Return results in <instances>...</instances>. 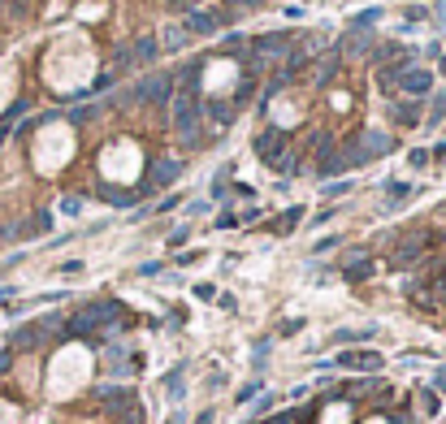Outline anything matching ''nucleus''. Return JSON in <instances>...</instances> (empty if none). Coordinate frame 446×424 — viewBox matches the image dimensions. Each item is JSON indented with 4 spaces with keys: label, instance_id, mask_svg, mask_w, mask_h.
<instances>
[{
    "label": "nucleus",
    "instance_id": "obj_21",
    "mask_svg": "<svg viewBox=\"0 0 446 424\" xmlns=\"http://www.w3.org/2000/svg\"><path fill=\"white\" fill-rule=\"evenodd\" d=\"M377 424H381V420H377Z\"/></svg>",
    "mask_w": 446,
    "mask_h": 424
},
{
    "label": "nucleus",
    "instance_id": "obj_3",
    "mask_svg": "<svg viewBox=\"0 0 446 424\" xmlns=\"http://www.w3.org/2000/svg\"><path fill=\"white\" fill-rule=\"evenodd\" d=\"M195 121H200V109H195V95L182 91L178 100H173V130L182 135V143H195L200 135H195Z\"/></svg>",
    "mask_w": 446,
    "mask_h": 424
},
{
    "label": "nucleus",
    "instance_id": "obj_6",
    "mask_svg": "<svg viewBox=\"0 0 446 424\" xmlns=\"http://www.w3.org/2000/svg\"><path fill=\"white\" fill-rule=\"evenodd\" d=\"M399 87H403L407 95H416V100H420V95H429V87H433V74L412 65V69H403V74H399Z\"/></svg>",
    "mask_w": 446,
    "mask_h": 424
},
{
    "label": "nucleus",
    "instance_id": "obj_15",
    "mask_svg": "<svg viewBox=\"0 0 446 424\" xmlns=\"http://www.w3.org/2000/svg\"><path fill=\"white\" fill-rule=\"evenodd\" d=\"M386 191H390V199H394V204H399V199H407V195H412V182H390Z\"/></svg>",
    "mask_w": 446,
    "mask_h": 424
},
{
    "label": "nucleus",
    "instance_id": "obj_4",
    "mask_svg": "<svg viewBox=\"0 0 446 424\" xmlns=\"http://www.w3.org/2000/svg\"><path fill=\"white\" fill-rule=\"evenodd\" d=\"M221 22H230V9H212V13H187V35H212Z\"/></svg>",
    "mask_w": 446,
    "mask_h": 424
},
{
    "label": "nucleus",
    "instance_id": "obj_10",
    "mask_svg": "<svg viewBox=\"0 0 446 424\" xmlns=\"http://www.w3.org/2000/svg\"><path fill=\"white\" fill-rule=\"evenodd\" d=\"M173 178H182V160H156L152 165V186H165Z\"/></svg>",
    "mask_w": 446,
    "mask_h": 424
},
{
    "label": "nucleus",
    "instance_id": "obj_12",
    "mask_svg": "<svg viewBox=\"0 0 446 424\" xmlns=\"http://www.w3.org/2000/svg\"><path fill=\"white\" fill-rule=\"evenodd\" d=\"M342 273H346L351 282H364L368 273H373V260H364V256H360V260H346V264H342Z\"/></svg>",
    "mask_w": 446,
    "mask_h": 424
},
{
    "label": "nucleus",
    "instance_id": "obj_9",
    "mask_svg": "<svg viewBox=\"0 0 446 424\" xmlns=\"http://www.w3.org/2000/svg\"><path fill=\"white\" fill-rule=\"evenodd\" d=\"M156 57V39L152 35H143V39H135V48H126V65H147Z\"/></svg>",
    "mask_w": 446,
    "mask_h": 424
},
{
    "label": "nucleus",
    "instance_id": "obj_11",
    "mask_svg": "<svg viewBox=\"0 0 446 424\" xmlns=\"http://www.w3.org/2000/svg\"><path fill=\"white\" fill-rule=\"evenodd\" d=\"M390 117H394V126H420V104H394Z\"/></svg>",
    "mask_w": 446,
    "mask_h": 424
},
{
    "label": "nucleus",
    "instance_id": "obj_1",
    "mask_svg": "<svg viewBox=\"0 0 446 424\" xmlns=\"http://www.w3.org/2000/svg\"><path fill=\"white\" fill-rule=\"evenodd\" d=\"M169 95H173V74H152V78H143V83L130 91L135 104H147V109H165Z\"/></svg>",
    "mask_w": 446,
    "mask_h": 424
},
{
    "label": "nucleus",
    "instance_id": "obj_20",
    "mask_svg": "<svg viewBox=\"0 0 446 424\" xmlns=\"http://www.w3.org/2000/svg\"><path fill=\"white\" fill-rule=\"evenodd\" d=\"M226 5H252V0H226Z\"/></svg>",
    "mask_w": 446,
    "mask_h": 424
},
{
    "label": "nucleus",
    "instance_id": "obj_17",
    "mask_svg": "<svg viewBox=\"0 0 446 424\" xmlns=\"http://www.w3.org/2000/svg\"><path fill=\"white\" fill-rule=\"evenodd\" d=\"M377 18H381V13H377V9H364V13H360V18H356V27H368V22H377Z\"/></svg>",
    "mask_w": 446,
    "mask_h": 424
},
{
    "label": "nucleus",
    "instance_id": "obj_13",
    "mask_svg": "<svg viewBox=\"0 0 446 424\" xmlns=\"http://www.w3.org/2000/svg\"><path fill=\"white\" fill-rule=\"evenodd\" d=\"M295 221H304V208H290V212H282V217L273 221V230H278V234H290V230H295Z\"/></svg>",
    "mask_w": 446,
    "mask_h": 424
},
{
    "label": "nucleus",
    "instance_id": "obj_14",
    "mask_svg": "<svg viewBox=\"0 0 446 424\" xmlns=\"http://www.w3.org/2000/svg\"><path fill=\"white\" fill-rule=\"evenodd\" d=\"M161 43L169 48V53H173V48H182V43H187V27H165V35H161Z\"/></svg>",
    "mask_w": 446,
    "mask_h": 424
},
{
    "label": "nucleus",
    "instance_id": "obj_19",
    "mask_svg": "<svg viewBox=\"0 0 446 424\" xmlns=\"http://www.w3.org/2000/svg\"><path fill=\"white\" fill-rule=\"evenodd\" d=\"M433 156H438V160L446 165V143H438V152H433Z\"/></svg>",
    "mask_w": 446,
    "mask_h": 424
},
{
    "label": "nucleus",
    "instance_id": "obj_18",
    "mask_svg": "<svg viewBox=\"0 0 446 424\" xmlns=\"http://www.w3.org/2000/svg\"><path fill=\"white\" fill-rule=\"evenodd\" d=\"M5 78H9V69H5V65H0V83H5ZM0 100H5V87H0Z\"/></svg>",
    "mask_w": 446,
    "mask_h": 424
},
{
    "label": "nucleus",
    "instance_id": "obj_2",
    "mask_svg": "<svg viewBox=\"0 0 446 424\" xmlns=\"http://www.w3.org/2000/svg\"><path fill=\"white\" fill-rule=\"evenodd\" d=\"M256 156H260V165L269 169V165H273V169H299V165H295V160H286L290 152H286V139H282V130H264L260 139H256Z\"/></svg>",
    "mask_w": 446,
    "mask_h": 424
},
{
    "label": "nucleus",
    "instance_id": "obj_16",
    "mask_svg": "<svg viewBox=\"0 0 446 424\" xmlns=\"http://www.w3.org/2000/svg\"><path fill=\"white\" fill-rule=\"evenodd\" d=\"M407 165L412 169H425L429 165V152H420V147H416V152H407Z\"/></svg>",
    "mask_w": 446,
    "mask_h": 424
},
{
    "label": "nucleus",
    "instance_id": "obj_8",
    "mask_svg": "<svg viewBox=\"0 0 446 424\" xmlns=\"http://www.w3.org/2000/svg\"><path fill=\"white\" fill-rule=\"evenodd\" d=\"M425 247H429V234L420 230V234H416L412 242H403L399 252H394V268H407V264H416V260H420V252H425Z\"/></svg>",
    "mask_w": 446,
    "mask_h": 424
},
{
    "label": "nucleus",
    "instance_id": "obj_5",
    "mask_svg": "<svg viewBox=\"0 0 446 424\" xmlns=\"http://www.w3.org/2000/svg\"><path fill=\"white\" fill-rule=\"evenodd\" d=\"M356 143H360V152H364V160H377V156H386L390 147H394V139H390L386 130H364V135L356 139Z\"/></svg>",
    "mask_w": 446,
    "mask_h": 424
},
{
    "label": "nucleus",
    "instance_id": "obj_7",
    "mask_svg": "<svg viewBox=\"0 0 446 424\" xmlns=\"http://www.w3.org/2000/svg\"><path fill=\"white\" fill-rule=\"evenodd\" d=\"M338 364L342 368H356V372H377L381 368V355L377 351H342Z\"/></svg>",
    "mask_w": 446,
    "mask_h": 424
}]
</instances>
